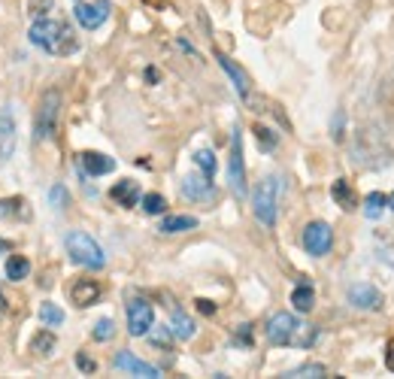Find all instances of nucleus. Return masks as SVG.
Wrapping results in <instances>:
<instances>
[{
	"label": "nucleus",
	"instance_id": "nucleus-42",
	"mask_svg": "<svg viewBox=\"0 0 394 379\" xmlns=\"http://www.w3.org/2000/svg\"><path fill=\"white\" fill-rule=\"evenodd\" d=\"M149 4H158V0H149Z\"/></svg>",
	"mask_w": 394,
	"mask_h": 379
},
{
	"label": "nucleus",
	"instance_id": "nucleus-2",
	"mask_svg": "<svg viewBox=\"0 0 394 379\" xmlns=\"http://www.w3.org/2000/svg\"><path fill=\"white\" fill-rule=\"evenodd\" d=\"M316 337V328L297 322L291 312H276L267 322V340L273 346H313Z\"/></svg>",
	"mask_w": 394,
	"mask_h": 379
},
{
	"label": "nucleus",
	"instance_id": "nucleus-5",
	"mask_svg": "<svg viewBox=\"0 0 394 379\" xmlns=\"http://www.w3.org/2000/svg\"><path fill=\"white\" fill-rule=\"evenodd\" d=\"M58 113H61V95L52 88L43 95L40 109H36V118H34V140L36 143H45L55 137V131H58Z\"/></svg>",
	"mask_w": 394,
	"mask_h": 379
},
{
	"label": "nucleus",
	"instance_id": "nucleus-26",
	"mask_svg": "<svg viewBox=\"0 0 394 379\" xmlns=\"http://www.w3.org/2000/svg\"><path fill=\"white\" fill-rule=\"evenodd\" d=\"M195 164L200 167V173H204V177H209V179L216 177V155L209 152V149H200V152H195Z\"/></svg>",
	"mask_w": 394,
	"mask_h": 379
},
{
	"label": "nucleus",
	"instance_id": "nucleus-1",
	"mask_svg": "<svg viewBox=\"0 0 394 379\" xmlns=\"http://www.w3.org/2000/svg\"><path fill=\"white\" fill-rule=\"evenodd\" d=\"M27 36H31L34 46H40V49L49 55H70V52H76V46H79L73 27L67 22H55V18H36Z\"/></svg>",
	"mask_w": 394,
	"mask_h": 379
},
{
	"label": "nucleus",
	"instance_id": "nucleus-6",
	"mask_svg": "<svg viewBox=\"0 0 394 379\" xmlns=\"http://www.w3.org/2000/svg\"><path fill=\"white\" fill-rule=\"evenodd\" d=\"M227 182H231L234 198H246V161H243V134L240 128H234L231 137V158H227Z\"/></svg>",
	"mask_w": 394,
	"mask_h": 379
},
{
	"label": "nucleus",
	"instance_id": "nucleus-3",
	"mask_svg": "<svg viewBox=\"0 0 394 379\" xmlns=\"http://www.w3.org/2000/svg\"><path fill=\"white\" fill-rule=\"evenodd\" d=\"M67 255H70L73 264L88 267V270H100V267L106 264L104 249H100L97 240L91 234H85V230H70L67 234Z\"/></svg>",
	"mask_w": 394,
	"mask_h": 379
},
{
	"label": "nucleus",
	"instance_id": "nucleus-30",
	"mask_svg": "<svg viewBox=\"0 0 394 379\" xmlns=\"http://www.w3.org/2000/svg\"><path fill=\"white\" fill-rule=\"evenodd\" d=\"M328 371L322 364H304V367H297V371H291L288 376H325Z\"/></svg>",
	"mask_w": 394,
	"mask_h": 379
},
{
	"label": "nucleus",
	"instance_id": "nucleus-7",
	"mask_svg": "<svg viewBox=\"0 0 394 379\" xmlns=\"http://www.w3.org/2000/svg\"><path fill=\"white\" fill-rule=\"evenodd\" d=\"M300 243H304V249H307L309 255L322 258V255L331 252V246H334V230H331L328 221H309V225L304 228Z\"/></svg>",
	"mask_w": 394,
	"mask_h": 379
},
{
	"label": "nucleus",
	"instance_id": "nucleus-31",
	"mask_svg": "<svg viewBox=\"0 0 394 379\" xmlns=\"http://www.w3.org/2000/svg\"><path fill=\"white\" fill-rule=\"evenodd\" d=\"M49 198H52V207H55V209H64V207H67V188H64V186H55V188L49 191Z\"/></svg>",
	"mask_w": 394,
	"mask_h": 379
},
{
	"label": "nucleus",
	"instance_id": "nucleus-24",
	"mask_svg": "<svg viewBox=\"0 0 394 379\" xmlns=\"http://www.w3.org/2000/svg\"><path fill=\"white\" fill-rule=\"evenodd\" d=\"M27 273H31V261H27L24 255H13L6 261V276L13 282H18V280H27Z\"/></svg>",
	"mask_w": 394,
	"mask_h": 379
},
{
	"label": "nucleus",
	"instance_id": "nucleus-20",
	"mask_svg": "<svg viewBox=\"0 0 394 379\" xmlns=\"http://www.w3.org/2000/svg\"><path fill=\"white\" fill-rule=\"evenodd\" d=\"M331 194H334L337 207H343V209H355V207H358V198H355V191H352V186L346 179H337Z\"/></svg>",
	"mask_w": 394,
	"mask_h": 379
},
{
	"label": "nucleus",
	"instance_id": "nucleus-11",
	"mask_svg": "<svg viewBox=\"0 0 394 379\" xmlns=\"http://www.w3.org/2000/svg\"><path fill=\"white\" fill-rule=\"evenodd\" d=\"M115 367L118 371H125V373H134V376H146V379H158L161 376V371L155 364L143 361V358H136L131 352H125V349L115 355Z\"/></svg>",
	"mask_w": 394,
	"mask_h": 379
},
{
	"label": "nucleus",
	"instance_id": "nucleus-8",
	"mask_svg": "<svg viewBox=\"0 0 394 379\" xmlns=\"http://www.w3.org/2000/svg\"><path fill=\"white\" fill-rule=\"evenodd\" d=\"M155 325V310L149 301L143 298H134L127 303V331H131V337H143L149 334V328Z\"/></svg>",
	"mask_w": 394,
	"mask_h": 379
},
{
	"label": "nucleus",
	"instance_id": "nucleus-23",
	"mask_svg": "<svg viewBox=\"0 0 394 379\" xmlns=\"http://www.w3.org/2000/svg\"><path fill=\"white\" fill-rule=\"evenodd\" d=\"M386 207H388V198L382 191H370L367 198H364V216L367 219H379L382 212H386Z\"/></svg>",
	"mask_w": 394,
	"mask_h": 379
},
{
	"label": "nucleus",
	"instance_id": "nucleus-18",
	"mask_svg": "<svg viewBox=\"0 0 394 379\" xmlns=\"http://www.w3.org/2000/svg\"><path fill=\"white\" fill-rule=\"evenodd\" d=\"M0 219H6V221H22V219H27V203H24V198H3V200H0Z\"/></svg>",
	"mask_w": 394,
	"mask_h": 379
},
{
	"label": "nucleus",
	"instance_id": "nucleus-4",
	"mask_svg": "<svg viewBox=\"0 0 394 379\" xmlns=\"http://www.w3.org/2000/svg\"><path fill=\"white\" fill-rule=\"evenodd\" d=\"M276 203H279V182H276V177L261 179L258 188H255V194H252V209H255V219H258L264 228L276 225Z\"/></svg>",
	"mask_w": 394,
	"mask_h": 379
},
{
	"label": "nucleus",
	"instance_id": "nucleus-36",
	"mask_svg": "<svg viewBox=\"0 0 394 379\" xmlns=\"http://www.w3.org/2000/svg\"><path fill=\"white\" fill-rule=\"evenodd\" d=\"M152 343H155V346H167V343H170V328H161L158 334L152 337Z\"/></svg>",
	"mask_w": 394,
	"mask_h": 379
},
{
	"label": "nucleus",
	"instance_id": "nucleus-9",
	"mask_svg": "<svg viewBox=\"0 0 394 379\" xmlns=\"http://www.w3.org/2000/svg\"><path fill=\"white\" fill-rule=\"evenodd\" d=\"M349 303L355 310L377 312V310H382V303H386V294H382L377 285H370V282H355L349 289Z\"/></svg>",
	"mask_w": 394,
	"mask_h": 379
},
{
	"label": "nucleus",
	"instance_id": "nucleus-14",
	"mask_svg": "<svg viewBox=\"0 0 394 379\" xmlns=\"http://www.w3.org/2000/svg\"><path fill=\"white\" fill-rule=\"evenodd\" d=\"M216 61L222 64V70L231 76V82H234V88H237V95H240L243 100H249V95H252V82H249V76L237 67V64L227 58V55H222V52H216Z\"/></svg>",
	"mask_w": 394,
	"mask_h": 379
},
{
	"label": "nucleus",
	"instance_id": "nucleus-39",
	"mask_svg": "<svg viewBox=\"0 0 394 379\" xmlns=\"http://www.w3.org/2000/svg\"><path fill=\"white\" fill-rule=\"evenodd\" d=\"M9 249H13V243H9V240H3V237H0V255H6Z\"/></svg>",
	"mask_w": 394,
	"mask_h": 379
},
{
	"label": "nucleus",
	"instance_id": "nucleus-34",
	"mask_svg": "<svg viewBox=\"0 0 394 379\" xmlns=\"http://www.w3.org/2000/svg\"><path fill=\"white\" fill-rule=\"evenodd\" d=\"M49 9H52V0H31V13L34 15H45V13H49Z\"/></svg>",
	"mask_w": 394,
	"mask_h": 379
},
{
	"label": "nucleus",
	"instance_id": "nucleus-40",
	"mask_svg": "<svg viewBox=\"0 0 394 379\" xmlns=\"http://www.w3.org/2000/svg\"><path fill=\"white\" fill-rule=\"evenodd\" d=\"M388 207H391V209H394V194H391V198H388Z\"/></svg>",
	"mask_w": 394,
	"mask_h": 379
},
{
	"label": "nucleus",
	"instance_id": "nucleus-17",
	"mask_svg": "<svg viewBox=\"0 0 394 379\" xmlns=\"http://www.w3.org/2000/svg\"><path fill=\"white\" fill-rule=\"evenodd\" d=\"M13 146H15V125H13V116L3 109V113H0V161L9 158Z\"/></svg>",
	"mask_w": 394,
	"mask_h": 379
},
{
	"label": "nucleus",
	"instance_id": "nucleus-35",
	"mask_svg": "<svg viewBox=\"0 0 394 379\" xmlns=\"http://www.w3.org/2000/svg\"><path fill=\"white\" fill-rule=\"evenodd\" d=\"M237 343H243V346L252 343V325H240V331H237Z\"/></svg>",
	"mask_w": 394,
	"mask_h": 379
},
{
	"label": "nucleus",
	"instance_id": "nucleus-10",
	"mask_svg": "<svg viewBox=\"0 0 394 379\" xmlns=\"http://www.w3.org/2000/svg\"><path fill=\"white\" fill-rule=\"evenodd\" d=\"M109 0H94V4H79L73 9V15H76V22L85 27V31H97L100 25L109 18Z\"/></svg>",
	"mask_w": 394,
	"mask_h": 379
},
{
	"label": "nucleus",
	"instance_id": "nucleus-25",
	"mask_svg": "<svg viewBox=\"0 0 394 379\" xmlns=\"http://www.w3.org/2000/svg\"><path fill=\"white\" fill-rule=\"evenodd\" d=\"M40 322H43L45 328H61L64 325L61 307H55V303H43V307H40Z\"/></svg>",
	"mask_w": 394,
	"mask_h": 379
},
{
	"label": "nucleus",
	"instance_id": "nucleus-41",
	"mask_svg": "<svg viewBox=\"0 0 394 379\" xmlns=\"http://www.w3.org/2000/svg\"><path fill=\"white\" fill-rule=\"evenodd\" d=\"M0 312H3V298H0Z\"/></svg>",
	"mask_w": 394,
	"mask_h": 379
},
{
	"label": "nucleus",
	"instance_id": "nucleus-15",
	"mask_svg": "<svg viewBox=\"0 0 394 379\" xmlns=\"http://www.w3.org/2000/svg\"><path fill=\"white\" fill-rule=\"evenodd\" d=\"M97 298H100V285L94 280H79L70 289V301L76 303V307H82V310L91 307V303H97Z\"/></svg>",
	"mask_w": 394,
	"mask_h": 379
},
{
	"label": "nucleus",
	"instance_id": "nucleus-12",
	"mask_svg": "<svg viewBox=\"0 0 394 379\" xmlns=\"http://www.w3.org/2000/svg\"><path fill=\"white\" fill-rule=\"evenodd\" d=\"M182 194L191 200H213L216 198V188L213 182H209V177H204V173H191V177L182 179Z\"/></svg>",
	"mask_w": 394,
	"mask_h": 379
},
{
	"label": "nucleus",
	"instance_id": "nucleus-16",
	"mask_svg": "<svg viewBox=\"0 0 394 379\" xmlns=\"http://www.w3.org/2000/svg\"><path fill=\"white\" fill-rule=\"evenodd\" d=\"M109 198H113L115 203H122V207H136V203H140V186H136L134 179H122V182H115L113 186V191H109Z\"/></svg>",
	"mask_w": 394,
	"mask_h": 379
},
{
	"label": "nucleus",
	"instance_id": "nucleus-13",
	"mask_svg": "<svg viewBox=\"0 0 394 379\" xmlns=\"http://www.w3.org/2000/svg\"><path fill=\"white\" fill-rule=\"evenodd\" d=\"M79 167H82V173H88V177H106V173L115 170V161L109 158V155H100V152H82Z\"/></svg>",
	"mask_w": 394,
	"mask_h": 379
},
{
	"label": "nucleus",
	"instance_id": "nucleus-22",
	"mask_svg": "<svg viewBox=\"0 0 394 379\" xmlns=\"http://www.w3.org/2000/svg\"><path fill=\"white\" fill-rule=\"evenodd\" d=\"M197 228V219L195 216H167L161 221V230L164 234H182V230H195Z\"/></svg>",
	"mask_w": 394,
	"mask_h": 379
},
{
	"label": "nucleus",
	"instance_id": "nucleus-38",
	"mask_svg": "<svg viewBox=\"0 0 394 379\" xmlns=\"http://www.w3.org/2000/svg\"><path fill=\"white\" fill-rule=\"evenodd\" d=\"M386 367L394 373V337L388 340V349H386Z\"/></svg>",
	"mask_w": 394,
	"mask_h": 379
},
{
	"label": "nucleus",
	"instance_id": "nucleus-28",
	"mask_svg": "<svg viewBox=\"0 0 394 379\" xmlns=\"http://www.w3.org/2000/svg\"><path fill=\"white\" fill-rule=\"evenodd\" d=\"M52 349H55V337L49 331H40V334L34 337V352H40L45 358V355H52Z\"/></svg>",
	"mask_w": 394,
	"mask_h": 379
},
{
	"label": "nucleus",
	"instance_id": "nucleus-19",
	"mask_svg": "<svg viewBox=\"0 0 394 379\" xmlns=\"http://www.w3.org/2000/svg\"><path fill=\"white\" fill-rule=\"evenodd\" d=\"M195 331H197L195 322H191L185 312H182V310H173V319H170V334H173V337L191 340V337H195Z\"/></svg>",
	"mask_w": 394,
	"mask_h": 379
},
{
	"label": "nucleus",
	"instance_id": "nucleus-32",
	"mask_svg": "<svg viewBox=\"0 0 394 379\" xmlns=\"http://www.w3.org/2000/svg\"><path fill=\"white\" fill-rule=\"evenodd\" d=\"M255 134H258L261 140V149H276V137H273V131H267V128H255Z\"/></svg>",
	"mask_w": 394,
	"mask_h": 379
},
{
	"label": "nucleus",
	"instance_id": "nucleus-33",
	"mask_svg": "<svg viewBox=\"0 0 394 379\" xmlns=\"http://www.w3.org/2000/svg\"><path fill=\"white\" fill-rule=\"evenodd\" d=\"M76 367H79V371H85V373H94V371H97V364L91 361V358H88L85 352H79V355H76Z\"/></svg>",
	"mask_w": 394,
	"mask_h": 379
},
{
	"label": "nucleus",
	"instance_id": "nucleus-29",
	"mask_svg": "<svg viewBox=\"0 0 394 379\" xmlns=\"http://www.w3.org/2000/svg\"><path fill=\"white\" fill-rule=\"evenodd\" d=\"M113 334H115L113 319H100L97 325H94V340H100V343H106V340H113Z\"/></svg>",
	"mask_w": 394,
	"mask_h": 379
},
{
	"label": "nucleus",
	"instance_id": "nucleus-21",
	"mask_svg": "<svg viewBox=\"0 0 394 379\" xmlns=\"http://www.w3.org/2000/svg\"><path fill=\"white\" fill-rule=\"evenodd\" d=\"M291 303H295V310L297 312H309L316 307V291H313V285H297L295 291H291Z\"/></svg>",
	"mask_w": 394,
	"mask_h": 379
},
{
	"label": "nucleus",
	"instance_id": "nucleus-37",
	"mask_svg": "<svg viewBox=\"0 0 394 379\" xmlns=\"http://www.w3.org/2000/svg\"><path fill=\"white\" fill-rule=\"evenodd\" d=\"M197 310L204 312V316H213V312H216V303H213V301H204V298H200V301H197Z\"/></svg>",
	"mask_w": 394,
	"mask_h": 379
},
{
	"label": "nucleus",
	"instance_id": "nucleus-27",
	"mask_svg": "<svg viewBox=\"0 0 394 379\" xmlns=\"http://www.w3.org/2000/svg\"><path fill=\"white\" fill-rule=\"evenodd\" d=\"M140 203H143V209L149 212V216H158V212L167 209V200H164L161 194H143Z\"/></svg>",
	"mask_w": 394,
	"mask_h": 379
}]
</instances>
